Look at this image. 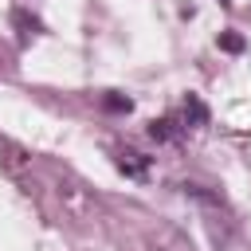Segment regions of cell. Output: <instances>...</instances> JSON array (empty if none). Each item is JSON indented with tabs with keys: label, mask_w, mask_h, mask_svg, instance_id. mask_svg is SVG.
<instances>
[{
	"label": "cell",
	"mask_w": 251,
	"mask_h": 251,
	"mask_svg": "<svg viewBox=\"0 0 251 251\" xmlns=\"http://www.w3.org/2000/svg\"><path fill=\"white\" fill-rule=\"evenodd\" d=\"M114 165H118V173H126L129 180H145L149 169H153V157H145V153H137V149H118V153H114Z\"/></svg>",
	"instance_id": "obj_1"
},
{
	"label": "cell",
	"mask_w": 251,
	"mask_h": 251,
	"mask_svg": "<svg viewBox=\"0 0 251 251\" xmlns=\"http://www.w3.org/2000/svg\"><path fill=\"white\" fill-rule=\"evenodd\" d=\"M180 114H184V126H192V129L208 126V106L200 102V94H184V106H180Z\"/></svg>",
	"instance_id": "obj_2"
},
{
	"label": "cell",
	"mask_w": 251,
	"mask_h": 251,
	"mask_svg": "<svg viewBox=\"0 0 251 251\" xmlns=\"http://www.w3.org/2000/svg\"><path fill=\"white\" fill-rule=\"evenodd\" d=\"M12 24L20 27V39H31V35H39V31H43V24H39L35 16H27L24 8H12Z\"/></svg>",
	"instance_id": "obj_3"
},
{
	"label": "cell",
	"mask_w": 251,
	"mask_h": 251,
	"mask_svg": "<svg viewBox=\"0 0 251 251\" xmlns=\"http://www.w3.org/2000/svg\"><path fill=\"white\" fill-rule=\"evenodd\" d=\"M149 137L153 141H173L176 137V118H153L149 122Z\"/></svg>",
	"instance_id": "obj_4"
},
{
	"label": "cell",
	"mask_w": 251,
	"mask_h": 251,
	"mask_svg": "<svg viewBox=\"0 0 251 251\" xmlns=\"http://www.w3.org/2000/svg\"><path fill=\"white\" fill-rule=\"evenodd\" d=\"M102 110H110V114H129V110H133V102H129L126 94L110 90V94H102Z\"/></svg>",
	"instance_id": "obj_5"
},
{
	"label": "cell",
	"mask_w": 251,
	"mask_h": 251,
	"mask_svg": "<svg viewBox=\"0 0 251 251\" xmlns=\"http://www.w3.org/2000/svg\"><path fill=\"white\" fill-rule=\"evenodd\" d=\"M220 47L235 55V51H243V35H235V31H224V35H220Z\"/></svg>",
	"instance_id": "obj_6"
},
{
	"label": "cell",
	"mask_w": 251,
	"mask_h": 251,
	"mask_svg": "<svg viewBox=\"0 0 251 251\" xmlns=\"http://www.w3.org/2000/svg\"><path fill=\"white\" fill-rule=\"evenodd\" d=\"M220 4H224V8H231V4H235V0H220Z\"/></svg>",
	"instance_id": "obj_7"
}]
</instances>
